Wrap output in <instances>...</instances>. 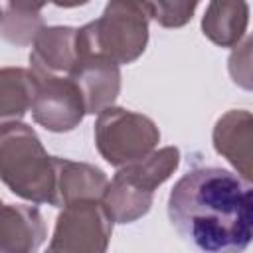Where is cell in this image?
Wrapping results in <instances>:
<instances>
[{"mask_svg": "<svg viewBox=\"0 0 253 253\" xmlns=\"http://www.w3.org/2000/svg\"><path fill=\"white\" fill-rule=\"evenodd\" d=\"M168 217L202 253H243L253 235L251 184L225 168H192L168 196Z\"/></svg>", "mask_w": 253, "mask_h": 253, "instance_id": "obj_1", "label": "cell"}, {"mask_svg": "<svg viewBox=\"0 0 253 253\" xmlns=\"http://www.w3.org/2000/svg\"><path fill=\"white\" fill-rule=\"evenodd\" d=\"M0 180L12 194L55 206V166L36 130L26 123L0 126Z\"/></svg>", "mask_w": 253, "mask_h": 253, "instance_id": "obj_2", "label": "cell"}, {"mask_svg": "<svg viewBox=\"0 0 253 253\" xmlns=\"http://www.w3.org/2000/svg\"><path fill=\"white\" fill-rule=\"evenodd\" d=\"M148 43V16L138 2H109L103 14L77 28L79 55H103L117 65L138 59Z\"/></svg>", "mask_w": 253, "mask_h": 253, "instance_id": "obj_3", "label": "cell"}, {"mask_svg": "<svg viewBox=\"0 0 253 253\" xmlns=\"http://www.w3.org/2000/svg\"><path fill=\"white\" fill-rule=\"evenodd\" d=\"M93 132L99 154L115 168L142 160L160 142V130L150 117L115 105L97 115Z\"/></svg>", "mask_w": 253, "mask_h": 253, "instance_id": "obj_4", "label": "cell"}, {"mask_svg": "<svg viewBox=\"0 0 253 253\" xmlns=\"http://www.w3.org/2000/svg\"><path fill=\"white\" fill-rule=\"evenodd\" d=\"M113 219L99 200H81L63 206L45 253H107Z\"/></svg>", "mask_w": 253, "mask_h": 253, "instance_id": "obj_5", "label": "cell"}, {"mask_svg": "<svg viewBox=\"0 0 253 253\" xmlns=\"http://www.w3.org/2000/svg\"><path fill=\"white\" fill-rule=\"evenodd\" d=\"M34 77L32 117L51 132H69L83 121L85 103L77 85L63 75L49 73L38 65L28 67Z\"/></svg>", "mask_w": 253, "mask_h": 253, "instance_id": "obj_6", "label": "cell"}, {"mask_svg": "<svg viewBox=\"0 0 253 253\" xmlns=\"http://www.w3.org/2000/svg\"><path fill=\"white\" fill-rule=\"evenodd\" d=\"M67 77L77 85L87 115L113 107L121 93V67L103 55H79Z\"/></svg>", "mask_w": 253, "mask_h": 253, "instance_id": "obj_7", "label": "cell"}, {"mask_svg": "<svg viewBox=\"0 0 253 253\" xmlns=\"http://www.w3.org/2000/svg\"><path fill=\"white\" fill-rule=\"evenodd\" d=\"M213 148L221 154L243 180H251V142L253 117L245 109H231L221 115L211 132Z\"/></svg>", "mask_w": 253, "mask_h": 253, "instance_id": "obj_8", "label": "cell"}, {"mask_svg": "<svg viewBox=\"0 0 253 253\" xmlns=\"http://www.w3.org/2000/svg\"><path fill=\"white\" fill-rule=\"evenodd\" d=\"M45 239V223L38 208L0 200V253H36Z\"/></svg>", "mask_w": 253, "mask_h": 253, "instance_id": "obj_9", "label": "cell"}, {"mask_svg": "<svg viewBox=\"0 0 253 253\" xmlns=\"http://www.w3.org/2000/svg\"><path fill=\"white\" fill-rule=\"evenodd\" d=\"M55 166V208L81 200H101L109 180L105 172L87 162L53 156Z\"/></svg>", "mask_w": 253, "mask_h": 253, "instance_id": "obj_10", "label": "cell"}, {"mask_svg": "<svg viewBox=\"0 0 253 253\" xmlns=\"http://www.w3.org/2000/svg\"><path fill=\"white\" fill-rule=\"evenodd\" d=\"M77 28L71 26H43L34 40L30 65H38L49 73H69L77 61L75 47Z\"/></svg>", "mask_w": 253, "mask_h": 253, "instance_id": "obj_11", "label": "cell"}, {"mask_svg": "<svg viewBox=\"0 0 253 253\" xmlns=\"http://www.w3.org/2000/svg\"><path fill=\"white\" fill-rule=\"evenodd\" d=\"M249 24L247 2H210L202 16L204 36L219 47H237Z\"/></svg>", "mask_w": 253, "mask_h": 253, "instance_id": "obj_12", "label": "cell"}, {"mask_svg": "<svg viewBox=\"0 0 253 253\" xmlns=\"http://www.w3.org/2000/svg\"><path fill=\"white\" fill-rule=\"evenodd\" d=\"M178 166H180V150L176 146H164L152 150L148 156H144L138 162L119 168L115 176H119L121 180L142 192L154 194V190L160 184H164L176 172Z\"/></svg>", "mask_w": 253, "mask_h": 253, "instance_id": "obj_13", "label": "cell"}, {"mask_svg": "<svg viewBox=\"0 0 253 253\" xmlns=\"http://www.w3.org/2000/svg\"><path fill=\"white\" fill-rule=\"evenodd\" d=\"M152 200L154 194L142 192L126 184L119 176H113L99 202L107 211V215L113 219V223H132L148 213Z\"/></svg>", "mask_w": 253, "mask_h": 253, "instance_id": "obj_14", "label": "cell"}, {"mask_svg": "<svg viewBox=\"0 0 253 253\" xmlns=\"http://www.w3.org/2000/svg\"><path fill=\"white\" fill-rule=\"evenodd\" d=\"M34 99V77L26 67H0V126L20 123Z\"/></svg>", "mask_w": 253, "mask_h": 253, "instance_id": "obj_15", "label": "cell"}, {"mask_svg": "<svg viewBox=\"0 0 253 253\" xmlns=\"http://www.w3.org/2000/svg\"><path fill=\"white\" fill-rule=\"evenodd\" d=\"M43 4H22L8 2L2 4L0 16V38L14 45H30L43 30L42 18Z\"/></svg>", "mask_w": 253, "mask_h": 253, "instance_id": "obj_16", "label": "cell"}, {"mask_svg": "<svg viewBox=\"0 0 253 253\" xmlns=\"http://www.w3.org/2000/svg\"><path fill=\"white\" fill-rule=\"evenodd\" d=\"M198 8V2H142L148 20L152 18L164 28H180L188 24Z\"/></svg>", "mask_w": 253, "mask_h": 253, "instance_id": "obj_17", "label": "cell"}, {"mask_svg": "<svg viewBox=\"0 0 253 253\" xmlns=\"http://www.w3.org/2000/svg\"><path fill=\"white\" fill-rule=\"evenodd\" d=\"M0 16H2V4H0Z\"/></svg>", "mask_w": 253, "mask_h": 253, "instance_id": "obj_18", "label": "cell"}]
</instances>
